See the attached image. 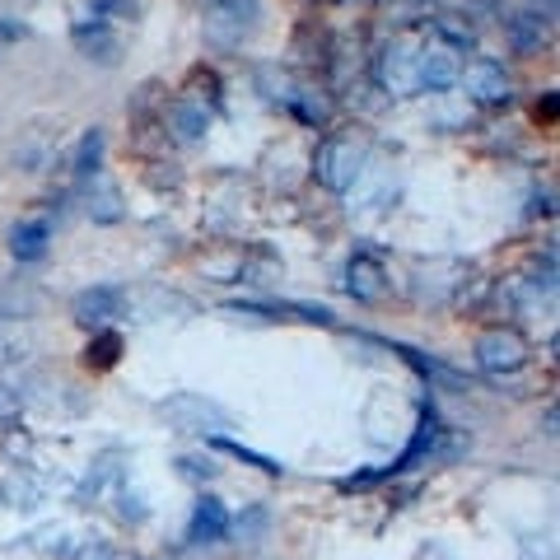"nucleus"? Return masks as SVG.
Wrapping results in <instances>:
<instances>
[{
	"instance_id": "39448f33",
	"label": "nucleus",
	"mask_w": 560,
	"mask_h": 560,
	"mask_svg": "<svg viewBox=\"0 0 560 560\" xmlns=\"http://www.w3.org/2000/svg\"><path fill=\"white\" fill-rule=\"evenodd\" d=\"M257 14H261L257 0H215V10L206 14V33L220 47H238L257 28Z\"/></svg>"
},
{
	"instance_id": "f257e3e1",
	"label": "nucleus",
	"mask_w": 560,
	"mask_h": 560,
	"mask_svg": "<svg viewBox=\"0 0 560 560\" xmlns=\"http://www.w3.org/2000/svg\"><path fill=\"white\" fill-rule=\"evenodd\" d=\"M467 448H471L467 434L453 430V425H444V420L425 407V416H420V430L411 434L407 453H401L393 467H383V471H364V477H350L346 490H364V486H374V481H383V477H401V471H411V467H448V463H458Z\"/></svg>"
},
{
	"instance_id": "ddd939ff",
	"label": "nucleus",
	"mask_w": 560,
	"mask_h": 560,
	"mask_svg": "<svg viewBox=\"0 0 560 560\" xmlns=\"http://www.w3.org/2000/svg\"><path fill=\"white\" fill-rule=\"evenodd\" d=\"M47 243H51V224L47 220H20L10 230V253H14V261H43L47 257Z\"/></svg>"
},
{
	"instance_id": "dca6fc26",
	"label": "nucleus",
	"mask_w": 560,
	"mask_h": 560,
	"mask_svg": "<svg viewBox=\"0 0 560 560\" xmlns=\"http://www.w3.org/2000/svg\"><path fill=\"white\" fill-rule=\"evenodd\" d=\"M164 121H173V131H178L183 140H197L210 127V108L206 103H191V98H173L164 108Z\"/></svg>"
},
{
	"instance_id": "f03ea898",
	"label": "nucleus",
	"mask_w": 560,
	"mask_h": 560,
	"mask_svg": "<svg viewBox=\"0 0 560 560\" xmlns=\"http://www.w3.org/2000/svg\"><path fill=\"white\" fill-rule=\"evenodd\" d=\"M154 411H160V420H168V430H178V434H206V440H220L224 430H234V416L206 393H168Z\"/></svg>"
},
{
	"instance_id": "2eb2a0df",
	"label": "nucleus",
	"mask_w": 560,
	"mask_h": 560,
	"mask_svg": "<svg viewBox=\"0 0 560 560\" xmlns=\"http://www.w3.org/2000/svg\"><path fill=\"white\" fill-rule=\"evenodd\" d=\"M547 24L537 10H518L510 20V47L518 51V57H533V51H541V43H547Z\"/></svg>"
},
{
	"instance_id": "a211bd4d",
	"label": "nucleus",
	"mask_w": 560,
	"mask_h": 560,
	"mask_svg": "<svg viewBox=\"0 0 560 560\" xmlns=\"http://www.w3.org/2000/svg\"><path fill=\"white\" fill-rule=\"evenodd\" d=\"M103 145H108V140H103V131L98 127H90L80 136V145L70 150V173H75V178L84 183V178H94L98 173V164H103Z\"/></svg>"
},
{
	"instance_id": "6ab92c4d",
	"label": "nucleus",
	"mask_w": 560,
	"mask_h": 560,
	"mask_svg": "<svg viewBox=\"0 0 560 560\" xmlns=\"http://www.w3.org/2000/svg\"><path fill=\"white\" fill-rule=\"evenodd\" d=\"M0 495H5V504H14V510H33V504L43 500V486L28 477V471H10L5 486H0Z\"/></svg>"
},
{
	"instance_id": "0eeeda50",
	"label": "nucleus",
	"mask_w": 560,
	"mask_h": 560,
	"mask_svg": "<svg viewBox=\"0 0 560 560\" xmlns=\"http://www.w3.org/2000/svg\"><path fill=\"white\" fill-rule=\"evenodd\" d=\"M416 51H420V38H393L388 47H383L378 80H383V90H388V94H397V98L420 94V84H416Z\"/></svg>"
},
{
	"instance_id": "9b49d317",
	"label": "nucleus",
	"mask_w": 560,
	"mask_h": 560,
	"mask_svg": "<svg viewBox=\"0 0 560 560\" xmlns=\"http://www.w3.org/2000/svg\"><path fill=\"white\" fill-rule=\"evenodd\" d=\"M346 290L355 294L360 304H378L383 294H388V271H383V261L370 253H355L346 261Z\"/></svg>"
},
{
	"instance_id": "5701e85b",
	"label": "nucleus",
	"mask_w": 560,
	"mask_h": 560,
	"mask_svg": "<svg viewBox=\"0 0 560 560\" xmlns=\"http://www.w3.org/2000/svg\"><path fill=\"white\" fill-rule=\"evenodd\" d=\"M210 444H215V448H224V453H230V458H238V463H253L257 471H267V477H280V471H285V467H280L276 458H267V453H257V448H243V444H234V440H224V434H220V440H210Z\"/></svg>"
},
{
	"instance_id": "9d476101",
	"label": "nucleus",
	"mask_w": 560,
	"mask_h": 560,
	"mask_svg": "<svg viewBox=\"0 0 560 560\" xmlns=\"http://www.w3.org/2000/svg\"><path fill=\"white\" fill-rule=\"evenodd\" d=\"M230 510L215 495H201L191 504V523H187V547H215V541L230 537Z\"/></svg>"
},
{
	"instance_id": "aec40b11",
	"label": "nucleus",
	"mask_w": 560,
	"mask_h": 560,
	"mask_svg": "<svg viewBox=\"0 0 560 560\" xmlns=\"http://www.w3.org/2000/svg\"><path fill=\"white\" fill-rule=\"evenodd\" d=\"M28 350H33V331L10 323V318H0V360H24Z\"/></svg>"
},
{
	"instance_id": "f3484780",
	"label": "nucleus",
	"mask_w": 560,
	"mask_h": 560,
	"mask_svg": "<svg viewBox=\"0 0 560 560\" xmlns=\"http://www.w3.org/2000/svg\"><path fill=\"white\" fill-rule=\"evenodd\" d=\"M117 360H121V331H113V327L94 331V337H90V346H84V370L103 374V370H113Z\"/></svg>"
},
{
	"instance_id": "cd10ccee",
	"label": "nucleus",
	"mask_w": 560,
	"mask_h": 560,
	"mask_svg": "<svg viewBox=\"0 0 560 560\" xmlns=\"http://www.w3.org/2000/svg\"><path fill=\"white\" fill-rule=\"evenodd\" d=\"M346 5H350V0H346Z\"/></svg>"
},
{
	"instance_id": "4468645a",
	"label": "nucleus",
	"mask_w": 560,
	"mask_h": 560,
	"mask_svg": "<svg viewBox=\"0 0 560 560\" xmlns=\"http://www.w3.org/2000/svg\"><path fill=\"white\" fill-rule=\"evenodd\" d=\"M90 183V197H84V210H90V220L94 224H117L121 220V191L103 178V173H94V178H84Z\"/></svg>"
},
{
	"instance_id": "f8f14e48",
	"label": "nucleus",
	"mask_w": 560,
	"mask_h": 560,
	"mask_svg": "<svg viewBox=\"0 0 560 560\" xmlns=\"http://www.w3.org/2000/svg\"><path fill=\"white\" fill-rule=\"evenodd\" d=\"M70 43H75V51L84 61H98V66H117L121 57V43H117V33L103 24V20H84L70 28Z\"/></svg>"
},
{
	"instance_id": "393cba45",
	"label": "nucleus",
	"mask_w": 560,
	"mask_h": 560,
	"mask_svg": "<svg viewBox=\"0 0 560 560\" xmlns=\"http://www.w3.org/2000/svg\"><path fill=\"white\" fill-rule=\"evenodd\" d=\"M80 560H121V556H117L113 547H90V551H84Z\"/></svg>"
},
{
	"instance_id": "6e6552de",
	"label": "nucleus",
	"mask_w": 560,
	"mask_h": 560,
	"mask_svg": "<svg viewBox=\"0 0 560 560\" xmlns=\"http://www.w3.org/2000/svg\"><path fill=\"white\" fill-rule=\"evenodd\" d=\"M121 308H127V294L117 285H94L70 300V318L90 331H103V327H113V318H121Z\"/></svg>"
},
{
	"instance_id": "b1692460",
	"label": "nucleus",
	"mask_w": 560,
	"mask_h": 560,
	"mask_svg": "<svg viewBox=\"0 0 560 560\" xmlns=\"http://www.w3.org/2000/svg\"><path fill=\"white\" fill-rule=\"evenodd\" d=\"M178 471L187 481H215L220 477L215 458H206V453H187V458H178Z\"/></svg>"
},
{
	"instance_id": "423d86ee",
	"label": "nucleus",
	"mask_w": 560,
	"mask_h": 560,
	"mask_svg": "<svg viewBox=\"0 0 560 560\" xmlns=\"http://www.w3.org/2000/svg\"><path fill=\"white\" fill-rule=\"evenodd\" d=\"M364 173V150L355 140H327L318 150V183L331 191H350L355 178Z\"/></svg>"
},
{
	"instance_id": "412c9836",
	"label": "nucleus",
	"mask_w": 560,
	"mask_h": 560,
	"mask_svg": "<svg viewBox=\"0 0 560 560\" xmlns=\"http://www.w3.org/2000/svg\"><path fill=\"white\" fill-rule=\"evenodd\" d=\"M183 98H191V103H215L220 98V75H215V70H206V66H191V75L183 84Z\"/></svg>"
},
{
	"instance_id": "bb28decb",
	"label": "nucleus",
	"mask_w": 560,
	"mask_h": 560,
	"mask_svg": "<svg viewBox=\"0 0 560 560\" xmlns=\"http://www.w3.org/2000/svg\"><path fill=\"white\" fill-rule=\"evenodd\" d=\"M551 14H556V0H547V20H551Z\"/></svg>"
},
{
	"instance_id": "1a4fd4ad",
	"label": "nucleus",
	"mask_w": 560,
	"mask_h": 560,
	"mask_svg": "<svg viewBox=\"0 0 560 560\" xmlns=\"http://www.w3.org/2000/svg\"><path fill=\"white\" fill-rule=\"evenodd\" d=\"M458 80L477 103H504L510 98V75H504V66L495 57H471L458 70Z\"/></svg>"
},
{
	"instance_id": "7ed1b4c3",
	"label": "nucleus",
	"mask_w": 560,
	"mask_h": 560,
	"mask_svg": "<svg viewBox=\"0 0 560 560\" xmlns=\"http://www.w3.org/2000/svg\"><path fill=\"white\" fill-rule=\"evenodd\" d=\"M533 360V346H528V337H523L518 327H490V331H481L477 337V364L486 374H518L523 364Z\"/></svg>"
},
{
	"instance_id": "a878e982",
	"label": "nucleus",
	"mask_w": 560,
	"mask_h": 560,
	"mask_svg": "<svg viewBox=\"0 0 560 560\" xmlns=\"http://www.w3.org/2000/svg\"><path fill=\"white\" fill-rule=\"evenodd\" d=\"M541 117H547V121H556V94H547V98L537 103V121H541Z\"/></svg>"
},
{
	"instance_id": "20e7f679",
	"label": "nucleus",
	"mask_w": 560,
	"mask_h": 560,
	"mask_svg": "<svg viewBox=\"0 0 560 560\" xmlns=\"http://www.w3.org/2000/svg\"><path fill=\"white\" fill-rule=\"evenodd\" d=\"M458 70H463V61L448 43H440L434 33L420 38V51H416V84L420 90H430V94L448 90V84H458Z\"/></svg>"
},
{
	"instance_id": "4be33fe9",
	"label": "nucleus",
	"mask_w": 560,
	"mask_h": 560,
	"mask_svg": "<svg viewBox=\"0 0 560 560\" xmlns=\"http://www.w3.org/2000/svg\"><path fill=\"white\" fill-rule=\"evenodd\" d=\"M38 308V294L33 290H20V285H0V318H28Z\"/></svg>"
}]
</instances>
